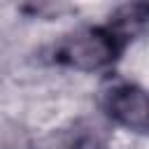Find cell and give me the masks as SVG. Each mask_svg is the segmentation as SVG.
I'll return each instance as SVG.
<instances>
[{
	"instance_id": "2",
	"label": "cell",
	"mask_w": 149,
	"mask_h": 149,
	"mask_svg": "<svg viewBox=\"0 0 149 149\" xmlns=\"http://www.w3.org/2000/svg\"><path fill=\"white\" fill-rule=\"evenodd\" d=\"M102 107L119 126L135 133H149V91L128 81L114 84L105 91Z\"/></svg>"
},
{
	"instance_id": "4",
	"label": "cell",
	"mask_w": 149,
	"mask_h": 149,
	"mask_svg": "<svg viewBox=\"0 0 149 149\" xmlns=\"http://www.w3.org/2000/svg\"><path fill=\"white\" fill-rule=\"evenodd\" d=\"M70 149H102V144L95 137H91V135H81L79 140H74V144Z\"/></svg>"
},
{
	"instance_id": "3",
	"label": "cell",
	"mask_w": 149,
	"mask_h": 149,
	"mask_svg": "<svg viewBox=\"0 0 149 149\" xmlns=\"http://www.w3.org/2000/svg\"><path fill=\"white\" fill-rule=\"evenodd\" d=\"M107 28L121 37L123 42L133 40L135 35L149 30V0H133L126 2L123 7H119L114 12V16L109 19Z\"/></svg>"
},
{
	"instance_id": "1",
	"label": "cell",
	"mask_w": 149,
	"mask_h": 149,
	"mask_svg": "<svg viewBox=\"0 0 149 149\" xmlns=\"http://www.w3.org/2000/svg\"><path fill=\"white\" fill-rule=\"evenodd\" d=\"M123 47L126 42L116 37L107 26L86 28L63 37L54 49V61L79 72H95L112 65L123 51Z\"/></svg>"
}]
</instances>
